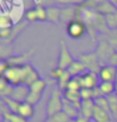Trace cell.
<instances>
[{"label":"cell","mask_w":117,"mask_h":122,"mask_svg":"<svg viewBox=\"0 0 117 122\" xmlns=\"http://www.w3.org/2000/svg\"><path fill=\"white\" fill-rule=\"evenodd\" d=\"M26 19L29 20V22H35V20H38V14H36V10L34 9H30V10H27V13H26Z\"/></svg>","instance_id":"obj_32"},{"label":"cell","mask_w":117,"mask_h":122,"mask_svg":"<svg viewBox=\"0 0 117 122\" xmlns=\"http://www.w3.org/2000/svg\"><path fill=\"white\" fill-rule=\"evenodd\" d=\"M80 60L82 61L84 66L87 67V69L89 71H93V72H99V70L101 67L98 66V60H97V56L91 53V54H87V56H82Z\"/></svg>","instance_id":"obj_9"},{"label":"cell","mask_w":117,"mask_h":122,"mask_svg":"<svg viewBox=\"0 0 117 122\" xmlns=\"http://www.w3.org/2000/svg\"><path fill=\"white\" fill-rule=\"evenodd\" d=\"M115 86L116 84L111 81H100L98 87L104 96H109L111 94H115Z\"/></svg>","instance_id":"obj_17"},{"label":"cell","mask_w":117,"mask_h":122,"mask_svg":"<svg viewBox=\"0 0 117 122\" xmlns=\"http://www.w3.org/2000/svg\"><path fill=\"white\" fill-rule=\"evenodd\" d=\"M30 93V87L26 85H18V86H13L12 88V94L9 97L16 100L19 103L25 102L27 98V95Z\"/></svg>","instance_id":"obj_7"},{"label":"cell","mask_w":117,"mask_h":122,"mask_svg":"<svg viewBox=\"0 0 117 122\" xmlns=\"http://www.w3.org/2000/svg\"><path fill=\"white\" fill-rule=\"evenodd\" d=\"M56 4L60 5H74V4H80L78 0H56Z\"/></svg>","instance_id":"obj_36"},{"label":"cell","mask_w":117,"mask_h":122,"mask_svg":"<svg viewBox=\"0 0 117 122\" xmlns=\"http://www.w3.org/2000/svg\"><path fill=\"white\" fill-rule=\"evenodd\" d=\"M63 100L64 96L61 94V91L59 88H55L51 92L50 98L47 103V117L50 118L55 114L59 113L63 111Z\"/></svg>","instance_id":"obj_2"},{"label":"cell","mask_w":117,"mask_h":122,"mask_svg":"<svg viewBox=\"0 0 117 122\" xmlns=\"http://www.w3.org/2000/svg\"><path fill=\"white\" fill-rule=\"evenodd\" d=\"M65 70H63L61 68H59V67H57V68H55V69L51 70V72H50V76H51L53 79H56V80H58V79L60 78V76L63 75V72H64Z\"/></svg>","instance_id":"obj_33"},{"label":"cell","mask_w":117,"mask_h":122,"mask_svg":"<svg viewBox=\"0 0 117 122\" xmlns=\"http://www.w3.org/2000/svg\"><path fill=\"white\" fill-rule=\"evenodd\" d=\"M94 104H95V106H99V107H101V109H104L109 112V103H108L107 96H100V97L94 98Z\"/></svg>","instance_id":"obj_25"},{"label":"cell","mask_w":117,"mask_h":122,"mask_svg":"<svg viewBox=\"0 0 117 122\" xmlns=\"http://www.w3.org/2000/svg\"><path fill=\"white\" fill-rule=\"evenodd\" d=\"M67 89L68 91H76V92L81 91L82 89V85H81L80 78L78 77H72V79H70V83H68Z\"/></svg>","instance_id":"obj_24"},{"label":"cell","mask_w":117,"mask_h":122,"mask_svg":"<svg viewBox=\"0 0 117 122\" xmlns=\"http://www.w3.org/2000/svg\"><path fill=\"white\" fill-rule=\"evenodd\" d=\"M66 30H67V34L70 35V37L80 39L84 35L85 30H87V26H85V23H83L81 19H74V20L67 24Z\"/></svg>","instance_id":"obj_3"},{"label":"cell","mask_w":117,"mask_h":122,"mask_svg":"<svg viewBox=\"0 0 117 122\" xmlns=\"http://www.w3.org/2000/svg\"><path fill=\"white\" fill-rule=\"evenodd\" d=\"M80 109H81V103L74 104L65 98L63 100V112L67 114L70 119H77L78 117H81Z\"/></svg>","instance_id":"obj_8"},{"label":"cell","mask_w":117,"mask_h":122,"mask_svg":"<svg viewBox=\"0 0 117 122\" xmlns=\"http://www.w3.org/2000/svg\"><path fill=\"white\" fill-rule=\"evenodd\" d=\"M1 100L4 101V103L6 104V106H7V109H8L9 112H12V113H17L18 112V107H19V105H21L19 102H17L16 100H14L12 97H4V98H1Z\"/></svg>","instance_id":"obj_21"},{"label":"cell","mask_w":117,"mask_h":122,"mask_svg":"<svg viewBox=\"0 0 117 122\" xmlns=\"http://www.w3.org/2000/svg\"><path fill=\"white\" fill-rule=\"evenodd\" d=\"M64 98L67 100L68 102L70 103H74V104H78V103H81L82 100H81V95H80V92H76V91H68V89H66L64 92Z\"/></svg>","instance_id":"obj_19"},{"label":"cell","mask_w":117,"mask_h":122,"mask_svg":"<svg viewBox=\"0 0 117 122\" xmlns=\"http://www.w3.org/2000/svg\"><path fill=\"white\" fill-rule=\"evenodd\" d=\"M2 122H10V121H9L7 118H5V117H4V119H2Z\"/></svg>","instance_id":"obj_38"},{"label":"cell","mask_w":117,"mask_h":122,"mask_svg":"<svg viewBox=\"0 0 117 122\" xmlns=\"http://www.w3.org/2000/svg\"><path fill=\"white\" fill-rule=\"evenodd\" d=\"M78 78H80L82 88L94 89L95 87L99 86V84H100L99 76H98L97 72H93V71H85V72L81 75Z\"/></svg>","instance_id":"obj_4"},{"label":"cell","mask_w":117,"mask_h":122,"mask_svg":"<svg viewBox=\"0 0 117 122\" xmlns=\"http://www.w3.org/2000/svg\"><path fill=\"white\" fill-rule=\"evenodd\" d=\"M5 118H7L10 122H27L26 119H24L23 117H21L17 113H12V112H6L4 114Z\"/></svg>","instance_id":"obj_27"},{"label":"cell","mask_w":117,"mask_h":122,"mask_svg":"<svg viewBox=\"0 0 117 122\" xmlns=\"http://www.w3.org/2000/svg\"><path fill=\"white\" fill-rule=\"evenodd\" d=\"M95 9H97L98 13H100L101 15H104V16H108V15H111V14L117 11L116 5H114L113 2H110L108 0H106V1L102 2L101 5L97 6Z\"/></svg>","instance_id":"obj_13"},{"label":"cell","mask_w":117,"mask_h":122,"mask_svg":"<svg viewBox=\"0 0 117 122\" xmlns=\"http://www.w3.org/2000/svg\"><path fill=\"white\" fill-rule=\"evenodd\" d=\"M90 120L87 118H84V117H78L77 119H76V122H89Z\"/></svg>","instance_id":"obj_37"},{"label":"cell","mask_w":117,"mask_h":122,"mask_svg":"<svg viewBox=\"0 0 117 122\" xmlns=\"http://www.w3.org/2000/svg\"><path fill=\"white\" fill-rule=\"evenodd\" d=\"M70 120V117L61 111L59 113H57L55 115L50 117V118H48L47 122H68Z\"/></svg>","instance_id":"obj_23"},{"label":"cell","mask_w":117,"mask_h":122,"mask_svg":"<svg viewBox=\"0 0 117 122\" xmlns=\"http://www.w3.org/2000/svg\"><path fill=\"white\" fill-rule=\"evenodd\" d=\"M109 103V112L111 115L113 121L117 120V95L116 94H111V95L107 96Z\"/></svg>","instance_id":"obj_18"},{"label":"cell","mask_w":117,"mask_h":122,"mask_svg":"<svg viewBox=\"0 0 117 122\" xmlns=\"http://www.w3.org/2000/svg\"><path fill=\"white\" fill-rule=\"evenodd\" d=\"M47 19L51 23H57L61 19V9L57 7H48L47 8Z\"/></svg>","instance_id":"obj_16"},{"label":"cell","mask_w":117,"mask_h":122,"mask_svg":"<svg viewBox=\"0 0 117 122\" xmlns=\"http://www.w3.org/2000/svg\"><path fill=\"white\" fill-rule=\"evenodd\" d=\"M68 122H76V119H70Z\"/></svg>","instance_id":"obj_40"},{"label":"cell","mask_w":117,"mask_h":122,"mask_svg":"<svg viewBox=\"0 0 117 122\" xmlns=\"http://www.w3.org/2000/svg\"><path fill=\"white\" fill-rule=\"evenodd\" d=\"M74 62V58L72 57L70 50L66 45L65 41H60V56H59V62L58 67L61 68L63 70H67L70 68V66Z\"/></svg>","instance_id":"obj_5"},{"label":"cell","mask_w":117,"mask_h":122,"mask_svg":"<svg viewBox=\"0 0 117 122\" xmlns=\"http://www.w3.org/2000/svg\"><path fill=\"white\" fill-rule=\"evenodd\" d=\"M116 6H117V5H116Z\"/></svg>","instance_id":"obj_43"},{"label":"cell","mask_w":117,"mask_h":122,"mask_svg":"<svg viewBox=\"0 0 117 122\" xmlns=\"http://www.w3.org/2000/svg\"><path fill=\"white\" fill-rule=\"evenodd\" d=\"M41 96H42V94H38V93L30 92V93H29V95H27V98H26L25 102H27V103H30V104H32L33 106H34L35 104H38V103L40 102V100H41Z\"/></svg>","instance_id":"obj_29"},{"label":"cell","mask_w":117,"mask_h":122,"mask_svg":"<svg viewBox=\"0 0 117 122\" xmlns=\"http://www.w3.org/2000/svg\"><path fill=\"white\" fill-rule=\"evenodd\" d=\"M9 68V63L5 60H0V76H4L6 70Z\"/></svg>","instance_id":"obj_35"},{"label":"cell","mask_w":117,"mask_h":122,"mask_svg":"<svg viewBox=\"0 0 117 122\" xmlns=\"http://www.w3.org/2000/svg\"><path fill=\"white\" fill-rule=\"evenodd\" d=\"M17 114H19L21 117H23L26 120H29L34 114V106L30 104V103H27V102H23V103H21L19 107H18Z\"/></svg>","instance_id":"obj_14"},{"label":"cell","mask_w":117,"mask_h":122,"mask_svg":"<svg viewBox=\"0 0 117 122\" xmlns=\"http://www.w3.org/2000/svg\"><path fill=\"white\" fill-rule=\"evenodd\" d=\"M70 79H72V76H70V74L68 72V71H67V70H65V71L63 72V75L60 76V78L57 80L58 88H59L61 92H65L66 89H67V86H68V83H70Z\"/></svg>","instance_id":"obj_20"},{"label":"cell","mask_w":117,"mask_h":122,"mask_svg":"<svg viewBox=\"0 0 117 122\" xmlns=\"http://www.w3.org/2000/svg\"><path fill=\"white\" fill-rule=\"evenodd\" d=\"M35 10L38 14V20H41V22L47 20V8H44L43 6L39 5V6L35 7Z\"/></svg>","instance_id":"obj_30"},{"label":"cell","mask_w":117,"mask_h":122,"mask_svg":"<svg viewBox=\"0 0 117 122\" xmlns=\"http://www.w3.org/2000/svg\"><path fill=\"white\" fill-rule=\"evenodd\" d=\"M26 69H27V74H26V79H25V84H24V85L30 87L31 85L34 83L35 80H38L40 77H39L38 71L31 65H29V63H26Z\"/></svg>","instance_id":"obj_15"},{"label":"cell","mask_w":117,"mask_h":122,"mask_svg":"<svg viewBox=\"0 0 117 122\" xmlns=\"http://www.w3.org/2000/svg\"><path fill=\"white\" fill-rule=\"evenodd\" d=\"M12 27V18L5 15H0V28H7Z\"/></svg>","instance_id":"obj_31"},{"label":"cell","mask_w":117,"mask_h":122,"mask_svg":"<svg viewBox=\"0 0 117 122\" xmlns=\"http://www.w3.org/2000/svg\"><path fill=\"white\" fill-rule=\"evenodd\" d=\"M26 74H27L26 65L9 66V68L6 70L4 76L12 86H18V85H24L25 84Z\"/></svg>","instance_id":"obj_1"},{"label":"cell","mask_w":117,"mask_h":122,"mask_svg":"<svg viewBox=\"0 0 117 122\" xmlns=\"http://www.w3.org/2000/svg\"><path fill=\"white\" fill-rule=\"evenodd\" d=\"M78 1H80V4H81V2H83V1H85V0H78Z\"/></svg>","instance_id":"obj_42"},{"label":"cell","mask_w":117,"mask_h":122,"mask_svg":"<svg viewBox=\"0 0 117 122\" xmlns=\"http://www.w3.org/2000/svg\"><path fill=\"white\" fill-rule=\"evenodd\" d=\"M115 94L117 95V84H116V86H115Z\"/></svg>","instance_id":"obj_41"},{"label":"cell","mask_w":117,"mask_h":122,"mask_svg":"<svg viewBox=\"0 0 117 122\" xmlns=\"http://www.w3.org/2000/svg\"><path fill=\"white\" fill-rule=\"evenodd\" d=\"M94 100H89V101H82L81 102V109H80V113L81 117H84L87 119H92L93 115V110H94Z\"/></svg>","instance_id":"obj_11"},{"label":"cell","mask_w":117,"mask_h":122,"mask_svg":"<svg viewBox=\"0 0 117 122\" xmlns=\"http://www.w3.org/2000/svg\"><path fill=\"white\" fill-rule=\"evenodd\" d=\"M92 119L94 120V122H111V115L108 111L101 109L99 106H95L94 105V110H93V115Z\"/></svg>","instance_id":"obj_10"},{"label":"cell","mask_w":117,"mask_h":122,"mask_svg":"<svg viewBox=\"0 0 117 122\" xmlns=\"http://www.w3.org/2000/svg\"><path fill=\"white\" fill-rule=\"evenodd\" d=\"M80 95H81V100H82V101L94 100L93 89H89V88H82V89L80 91Z\"/></svg>","instance_id":"obj_28"},{"label":"cell","mask_w":117,"mask_h":122,"mask_svg":"<svg viewBox=\"0 0 117 122\" xmlns=\"http://www.w3.org/2000/svg\"><path fill=\"white\" fill-rule=\"evenodd\" d=\"M105 19H106V24L109 28H117V11L111 15L105 16Z\"/></svg>","instance_id":"obj_26"},{"label":"cell","mask_w":117,"mask_h":122,"mask_svg":"<svg viewBox=\"0 0 117 122\" xmlns=\"http://www.w3.org/2000/svg\"><path fill=\"white\" fill-rule=\"evenodd\" d=\"M116 68L113 65L102 66L100 68L98 76H99L100 81H111L115 83V75H116Z\"/></svg>","instance_id":"obj_6"},{"label":"cell","mask_w":117,"mask_h":122,"mask_svg":"<svg viewBox=\"0 0 117 122\" xmlns=\"http://www.w3.org/2000/svg\"><path fill=\"white\" fill-rule=\"evenodd\" d=\"M87 67L84 66L81 60H74V62L70 66V68L67 69V71L70 74L72 77H80L82 74L85 72Z\"/></svg>","instance_id":"obj_12"},{"label":"cell","mask_w":117,"mask_h":122,"mask_svg":"<svg viewBox=\"0 0 117 122\" xmlns=\"http://www.w3.org/2000/svg\"><path fill=\"white\" fill-rule=\"evenodd\" d=\"M9 35H12V27H7V28H0V37L1 39H7Z\"/></svg>","instance_id":"obj_34"},{"label":"cell","mask_w":117,"mask_h":122,"mask_svg":"<svg viewBox=\"0 0 117 122\" xmlns=\"http://www.w3.org/2000/svg\"><path fill=\"white\" fill-rule=\"evenodd\" d=\"M115 84H117V68H116V75H115Z\"/></svg>","instance_id":"obj_39"},{"label":"cell","mask_w":117,"mask_h":122,"mask_svg":"<svg viewBox=\"0 0 117 122\" xmlns=\"http://www.w3.org/2000/svg\"><path fill=\"white\" fill-rule=\"evenodd\" d=\"M46 86H47V83L44 81L43 79L39 78L38 80H35L34 83L30 86V92L38 93V94H42L43 91L46 89Z\"/></svg>","instance_id":"obj_22"}]
</instances>
